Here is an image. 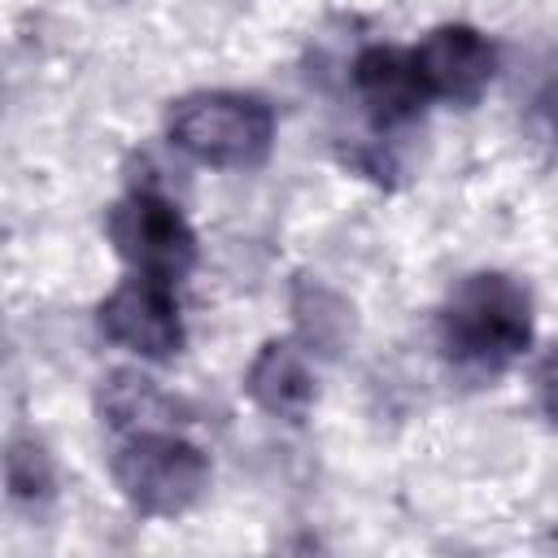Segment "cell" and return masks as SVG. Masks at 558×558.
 Masks as SVG:
<instances>
[{"label": "cell", "instance_id": "obj_1", "mask_svg": "<svg viewBox=\"0 0 558 558\" xmlns=\"http://www.w3.org/2000/svg\"><path fill=\"white\" fill-rule=\"evenodd\" d=\"M436 336L458 371L501 375L532 349V296L501 270H471L449 288Z\"/></svg>", "mask_w": 558, "mask_h": 558}, {"label": "cell", "instance_id": "obj_2", "mask_svg": "<svg viewBox=\"0 0 558 558\" xmlns=\"http://www.w3.org/2000/svg\"><path fill=\"white\" fill-rule=\"evenodd\" d=\"M166 135L179 153L214 170H253L270 157L275 113L244 92H192L174 100Z\"/></svg>", "mask_w": 558, "mask_h": 558}, {"label": "cell", "instance_id": "obj_3", "mask_svg": "<svg viewBox=\"0 0 558 558\" xmlns=\"http://www.w3.org/2000/svg\"><path fill=\"white\" fill-rule=\"evenodd\" d=\"M109 471H113V484L126 497V506L148 519H179L209 488V458L192 440L161 432V427L135 432L113 453Z\"/></svg>", "mask_w": 558, "mask_h": 558}, {"label": "cell", "instance_id": "obj_4", "mask_svg": "<svg viewBox=\"0 0 558 558\" xmlns=\"http://www.w3.org/2000/svg\"><path fill=\"white\" fill-rule=\"evenodd\" d=\"M105 235L135 275H153L166 283L183 279L201 253L192 222L157 187H131L122 201H113L105 214Z\"/></svg>", "mask_w": 558, "mask_h": 558}, {"label": "cell", "instance_id": "obj_5", "mask_svg": "<svg viewBox=\"0 0 558 558\" xmlns=\"http://www.w3.org/2000/svg\"><path fill=\"white\" fill-rule=\"evenodd\" d=\"M96 327L105 340L140 353L144 362H170L183 349V318H179L174 288L153 275L122 279L96 305Z\"/></svg>", "mask_w": 558, "mask_h": 558}, {"label": "cell", "instance_id": "obj_6", "mask_svg": "<svg viewBox=\"0 0 558 558\" xmlns=\"http://www.w3.org/2000/svg\"><path fill=\"white\" fill-rule=\"evenodd\" d=\"M410 52L418 61L427 92L453 105H475L497 74V48L466 22L432 26Z\"/></svg>", "mask_w": 558, "mask_h": 558}, {"label": "cell", "instance_id": "obj_7", "mask_svg": "<svg viewBox=\"0 0 558 558\" xmlns=\"http://www.w3.org/2000/svg\"><path fill=\"white\" fill-rule=\"evenodd\" d=\"M353 92L371 118L375 131H397L405 122H414L423 113V105L432 100L414 52L392 48V44H371L357 52L353 61Z\"/></svg>", "mask_w": 558, "mask_h": 558}, {"label": "cell", "instance_id": "obj_8", "mask_svg": "<svg viewBox=\"0 0 558 558\" xmlns=\"http://www.w3.org/2000/svg\"><path fill=\"white\" fill-rule=\"evenodd\" d=\"M244 392L257 410L301 423L318 397L305 349H296V340H266L244 371Z\"/></svg>", "mask_w": 558, "mask_h": 558}, {"label": "cell", "instance_id": "obj_9", "mask_svg": "<svg viewBox=\"0 0 558 558\" xmlns=\"http://www.w3.org/2000/svg\"><path fill=\"white\" fill-rule=\"evenodd\" d=\"M292 323H296V336L314 353H323V357L344 353L349 340H353V331H357L353 305L336 288H327V283H318L310 275H301L292 283Z\"/></svg>", "mask_w": 558, "mask_h": 558}, {"label": "cell", "instance_id": "obj_10", "mask_svg": "<svg viewBox=\"0 0 558 558\" xmlns=\"http://www.w3.org/2000/svg\"><path fill=\"white\" fill-rule=\"evenodd\" d=\"M170 410V397L157 388V379L140 375V371H113L100 384V414L113 432L140 427L148 418H161Z\"/></svg>", "mask_w": 558, "mask_h": 558}, {"label": "cell", "instance_id": "obj_11", "mask_svg": "<svg viewBox=\"0 0 558 558\" xmlns=\"http://www.w3.org/2000/svg\"><path fill=\"white\" fill-rule=\"evenodd\" d=\"M4 488L22 506H39L57 493V471L48 449L35 436H13L4 449Z\"/></svg>", "mask_w": 558, "mask_h": 558}, {"label": "cell", "instance_id": "obj_12", "mask_svg": "<svg viewBox=\"0 0 558 558\" xmlns=\"http://www.w3.org/2000/svg\"><path fill=\"white\" fill-rule=\"evenodd\" d=\"M532 384H536V405H541V414L558 427V340L541 353V362H536V371H532Z\"/></svg>", "mask_w": 558, "mask_h": 558}, {"label": "cell", "instance_id": "obj_13", "mask_svg": "<svg viewBox=\"0 0 558 558\" xmlns=\"http://www.w3.org/2000/svg\"><path fill=\"white\" fill-rule=\"evenodd\" d=\"M532 118L549 140H558V61L545 70V78L532 92Z\"/></svg>", "mask_w": 558, "mask_h": 558}, {"label": "cell", "instance_id": "obj_14", "mask_svg": "<svg viewBox=\"0 0 558 558\" xmlns=\"http://www.w3.org/2000/svg\"><path fill=\"white\" fill-rule=\"evenodd\" d=\"M541 549H558V527L549 536H541Z\"/></svg>", "mask_w": 558, "mask_h": 558}]
</instances>
